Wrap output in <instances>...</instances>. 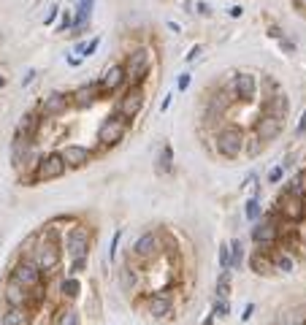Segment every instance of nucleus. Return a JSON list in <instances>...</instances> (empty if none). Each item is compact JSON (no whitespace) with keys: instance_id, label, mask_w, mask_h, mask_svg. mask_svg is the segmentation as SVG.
Listing matches in <instances>:
<instances>
[{"instance_id":"f257e3e1","label":"nucleus","mask_w":306,"mask_h":325,"mask_svg":"<svg viewBox=\"0 0 306 325\" xmlns=\"http://www.w3.org/2000/svg\"><path fill=\"white\" fill-rule=\"evenodd\" d=\"M60 260H63V252H60V247H57V231L49 228L41 241L35 244V263L41 271L52 274L57 266H60Z\"/></svg>"},{"instance_id":"f03ea898","label":"nucleus","mask_w":306,"mask_h":325,"mask_svg":"<svg viewBox=\"0 0 306 325\" xmlns=\"http://www.w3.org/2000/svg\"><path fill=\"white\" fill-rule=\"evenodd\" d=\"M247 149V138H244V130L236 128V125H228L217 133V152L228 160H236L241 157V152Z\"/></svg>"},{"instance_id":"7ed1b4c3","label":"nucleus","mask_w":306,"mask_h":325,"mask_svg":"<svg viewBox=\"0 0 306 325\" xmlns=\"http://www.w3.org/2000/svg\"><path fill=\"white\" fill-rule=\"evenodd\" d=\"M152 68V52L149 49H133L125 60V76L130 79V84H141L147 79V73Z\"/></svg>"},{"instance_id":"20e7f679","label":"nucleus","mask_w":306,"mask_h":325,"mask_svg":"<svg viewBox=\"0 0 306 325\" xmlns=\"http://www.w3.org/2000/svg\"><path fill=\"white\" fill-rule=\"evenodd\" d=\"M65 171H68V162H65L63 152H49L46 157H41L35 168V179L38 181H52V179H60Z\"/></svg>"},{"instance_id":"39448f33","label":"nucleus","mask_w":306,"mask_h":325,"mask_svg":"<svg viewBox=\"0 0 306 325\" xmlns=\"http://www.w3.org/2000/svg\"><path fill=\"white\" fill-rule=\"evenodd\" d=\"M128 125H130V119L125 117H109L103 125L98 128V141L103 147H114V144H119L122 138H125V133H128Z\"/></svg>"},{"instance_id":"423d86ee","label":"nucleus","mask_w":306,"mask_h":325,"mask_svg":"<svg viewBox=\"0 0 306 325\" xmlns=\"http://www.w3.org/2000/svg\"><path fill=\"white\" fill-rule=\"evenodd\" d=\"M141 106H144V90H141V84H130V90L117 103V114L125 119H136Z\"/></svg>"},{"instance_id":"0eeeda50","label":"nucleus","mask_w":306,"mask_h":325,"mask_svg":"<svg viewBox=\"0 0 306 325\" xmlns=\"http://www.w3.org/2000/svg\"><path fill=\"white\" fill-rule=\"evenodd\" d=\"M65 250H68V257L71 260H79V257H87V250H90V233L87 228L76 225L68 231V238H65Z\"/></svg>"},{"instance_id":"6e6552de","label":"nucleus","mask_w":306,"mask_h":325,"mask_svg":"<svg viewBox=\"0 0 306 325\" xmlns=\"http://www.w3.org/2000/svg\"><path fill=\"white\" fill-rule=\"evenodd\" d=\"M276 209H279V214L284 219H290V222H298V219H303L306 214V200L301 195H293V193H284L279 195V204H276Z\"/></svg>"},{"instance_id":"1a4fd4ad","label":"nucleus","mask_w":306,"mask_h":325,"mask_svg":"<svg viewBox=\"0 0 306 325\" xmlns=\"http://www.w3.org/2000/svg\"><path fill=\"white\" fill-rule=\"evenodd\" d=\"M41 269H38V263L35 260H22V263H16V269H14V279L16 282H22L27 290H41Z\"/></svg>"},{"instance_id":"9d476101","label":"nucleus","mask_w":306,"mask_h":325,"mask_svg":"<svg viewBox=\"0 0 306 325\" xmlns=\"http://www.w3.org/2000/svg\"><path fill=\"white\" fill-rule=\"evenodd\" d=\"M282 128H284V119L274 117V114H263V117L255 122V136L260 141H274V138H279Z\"/></svg>"},{"instance_id":"9b49d317","label":"nucleus","mask_w":306,"mask_h":325,"mask_svg":"<svg viewBox=\"0 0 306 325\" xmlns=\"http://www.w3.org/2000/svg\"><path fill=\"white\" fill-rule=\"evenodd\" d=\"M276 236H279V228H276V217L274 214H269L263 222H255V228H252V241L260 244V247L274 244Z\"/></svg>"},{"instance_id":"f8f14e48","label":"nucleus","mask_w":306,"mask_h":325,"mask_svg":"<svg viewBox=\"0 0 306 325\" xmlns=\"http://www.w3.org/2000/svg\"><path fill=\"white\" fill-rule=\"evenodd\" d=\"M231 90H233L236 98L252 100V98H255V92H257V82H255V76H252V73H238V76H233Z\"/></svg>"},{"instance_id":"ddd939ff","label":"nucleus","mask_w":306,"mask_h":325,"mask_svg":"<svg viewBox=\"0 0 306 325\" xmlns=\"http://www.w3.org/2000/svg\"><path fill=\"white\" fill-rule=\"evenodd\" d=\"M68 103H71L68 95H63V92H49V95L44 98V103H41V114H44V117H60V114L68 111Z\"/></svg>"},{"instance_id":"4468645a","label":"nucleus","mask_w":306,"mask_h":325,"mask_svg":"<svg viewBox=\"0 0 306 325\" xmlns=\"http://www.w3.org/2000/svg\"><path fill=\"white\" fill-rule=\"evenodd\" d=\"M125 65H111V68H106V73L100 76L98 87H100V95H109L114 90H119V84L125 82Z\"/></svg>"},{"instance_id":"2eb2a0df","label":"nucleus","mask_w":306,"mask_h":325,"mask_svg":"<svg viewBox=\"0 0 306 325\" xmlns=\"http://www.w3.org/2000/svg\"><path fill=\"white\" fill-rule=\"evenodd\" d=\"M6 301H8V307H27L30 303V290L25 288L22 282H16L14 276L8 279V285H6Z\"/></svg>"},{"instance_id":"dca6fc26","label":"nucleus","mask_w":306,"mask_h":325,"mask_svg":"<svg viewBox=\"0 0 306 325\" xmlns=\"http://www.w3.org/2000/svg\"><path fill=\"white\" fill-rule=\"evenodd\" d=\"M98 95H100L98 82H95V84H81V87L71 95V103H73L76 109H90L92 103L98 100Z\"/></svg>"},{"instance_id":"f3484780","label":"nucleus","mask_w":306,"mask_h":325,"mask_svg":"<svg viewBox=\"0 0 306 325\" xmlns=\"http://www.w3.org/2000/svg\"><path fill=\"white\" fill-rule=\"evenodd\" d=\"M63 157H65V162H68V168H81V166L90 162L92 152L87 147H81V144H68L63 149Z\"/></svg>"},{"instance_id":"a211bd4d","label":"nucleus","mask_w":306,"mask_h":325,"mask_svg":"<svg viewBox=\"0 0 306 325\" xmlns=\"http://www.w3.org/2000/svg\"><path fill=\"white\" fill-rule=\"evenodd\" d=\"M92 8H95V0H79L76 6V16H73V27H71V35H81V30L87 27L90 16H92Z\"/></svg>"},{"instance_id":"6ab92c4d","label":"nucleus","mask_w":306,"mask_h":325,"mask_svg":"<svg viewBox=\"0 0 306 325\" xmlns=\"http://www.w3.org/2000/svg\"><path fill=\"white\" fill-rule=\"evenodd\" d=\"M133 250H136L138 257H144V260H147V257H155L157 250H160V238H157L155 233H144V236L136 241V247H133Z\"/></svg>"},{"instance_id":"aec40b11","label":"nucleus","mask_w":306,"mask_h":325,"mask_svg":"<svg viewBox=\"0 0 306 325\" xmlns=\"http://www.w3.org/2000/svg\"><path fill=\"white\" fill-rule=\"evenodd\" d=\"M38 122H41V119H38V114H35V111H27L25 117H22V122H19V133H16V136L33 141L35 130H38Z\"/></svg>"},{"instance_id":"412c9836","label":"nucleus","mask_w":306,"mask_h":325,"mask_svg":"<svg viewBox=\"0 0 306 325\" xmlns=\"http://www.w3.org/2000/svg\"><path fill=\"white\" fill-rule=\"evenodd\" d=\"M288 109H290V103L284 95H271V98L266 100V114H274V117H279V119L288 117Z\"/></svg>"},{"instance_id":"4be33fe9","label":"nucleus","mask_w":306,"mask_h":325,"mask_svg":"<svg viewBox=\"0 0 306 325\" xmlns=\"http://www.w3.org/2000/svg\"><path fill=\"white\" fill-rule=\"evenodd\" d=\"M171 312V298L168 295H152L149 298V314L152 317H166Z\"/></svg>"},{"instance_id":"5701e85b","label":"nucleus","mask_w":306,"mask_h":325,"mask_svg":"<svg viewBox=\"0 0 306 325\" xmlns=\"http://www.w3.org/2000/svg\"><path fill=\"white\" fill-rule=\"evenodd\" d=\"M250 263H252V271H255V274H260V276L274 271V260H271L269 255H263V250H260V252H255Z\"/></svg>"},{"instance_id":"b1692460","label":"nucleus","mask_w":306,"mask_h":325,"mask_svg":"<svg viewBox=\"0 0 306 325\" xmlns=\"http://www.w3.org/2000/svg\"><path fill=\"white\" fill-rule=\"evenodd\" d=\"M157 171L160 174H171L174 171V149H171V144H162L160 155H157Z\"/></svg>"},{"instance_id":"393cba45","label":"nucleus","mask_w":306,"mask_h":325,"mask_svg":"<svg viewBox=\"0 0 306 325\" xmlns=\"http://www.w3.org/2000/svg\"><path fill=\"white\" fill-rule=\"evenodd\" d=\"M3 325H27V312L22 307H11L3 314Z\"/></svg>"},{"instance_id":"a878e982","label":"nucleus","mask_w":306,"mask_h":325,"mask_svg":"<svg viewBox=\"0 0 306 325\" xmlns=\"http://www.w3.org/2000/svg\"><path fill=\"white\" fill-rule=\"evenodd\" d=\"M54 325H79V312H76L73 307H65L57 312V320Z\"/></svg>"},{"instance_id":"bb28decb","label":"nucleus","mask_w":306,"mask_h":325,"mask_svg":"<svg viewBox=\"0 0 306 325\" xmlns=\"http://www.w3.org/2000/svg\"><path fill=\"white\" fill-rule=\"evenodd\" d=\"M241 263H244V247L238 238H233L231 241V269H241Z\"/></svg>"},{"instance_id":"cd10ccee","label":"nucleus","mask_w":306,"mask_h":325,"mask_svg":"<svg viewBox=\"0 0 306 325\" xmlns=\"http://www.w3.org/2000/svg\"><path fill=\"white\" fill-rule=\"evenodd\" d=\"M288 193L306 198V171H301V174H298V176H295V179L290 181V185H288Z\"/></svg>"},{"instance_id":"c85d7f7f","label":"nucleus","mask_w":306,"mask_h":325,"mask_svg":"<svg viewBox=\"0 0 306 325\" xmlns=\"http://www.w3.org/2000/svg\"><path fill=\"white\" fill-rule=\"evenodd\" d=\"M79 293H81V282L76 279V276H68V279L63 282V295L65 298H76Z\"/></svg>"},{"instance_id":"c756f323","label":"nucleus","mask_w":306,"mask_h":325,"mask_svg":"<svg viewBox=\"0 0 306 325\" xmlns=\"http://www.w3.org/2000/svg\"><path fill=\"white\" fill-rule=\"evenodd\" d=\"M293 266H295V263H293V257H290V255H284V252L274 257V271L290 274V271H293Z\"/></svg>"},{"instance_id":"7c9ffc66","label":"nucleus","mask_w":306,"mask_h":325,"mask_svg":"<svg viewBox=\"0 0 306 325\" xmlns=\"http://www.w3.org/2000/svg\"><path fill=\"white\" fill-rule=\"evenodd\" d=\"M231 293V271H222L217 279V298H228Z\"/></svg>"},{"instance_id":"2f4dec72","label":"nucleus","mask_w":306,"mask_h":325,"mask_svg":"<svg viewBox=\"0 0 306 325\" xmlns=\"http://www.w3.org/2000/svg\"><path fill=\"white\" fill-rule=\"evenodd\" d=\"M244 212H247V219H250V222H257V219H260V212H263V209H260V200L252 195L250 200H247V209H244Z\"/></svg>"},{"instance_id":"473e14b6","label":"nucleus","mask_w":306,"mask_h":325,"mask_svg":"<svg viewBox=\"0 0 306 325\" xmlns=\"http://www.w3.org/2000/svg\"><path fill=\"white\" fill-rule=\"evenodd\" d=\"M282 325H306V314L301 309L288 312V314H282Z\"/></svg>"},{"instance_id":"72a5a7b5","label":"nucleus","mask_w":306,"mask_h":325,"mask_svg":"<svg viewBox=\"0 0 306 325\" xmlns=\"http://www.w3.org/2000/svg\"><path fill=\"white\" fill-rule=\"evenodd\" d=\"M219 269L231 271V244H219Z\"/></svg>"},{"instance_id":"f704fd0d","label":"nucleus","mask_w":306,"mask_h":325,"mask_svg":"<svg viewBox=\"0 0 306 325\" xmlns=\"http://www.w3.org/2000/svg\"><path fill=\"white\" fill-rule=\"evenodd\" d=\"M212 314H214V317H219V320H225L228 314H231V303H228L225 298H219V301L214 303V312H212Z\"/></svg>"},{"instance_id":"c9c22d12","label":"nucleus","mask_w":306,"mask_h":325,"mask_svg":"<svg viewBox=\"0 0 306 325\" xmlns=\"http://www.w3.org/2000/svg\"><path fill=\"white\" fill-rule=\"evenodd\" d=\"M71 27H73V14L63 11V19H60V25H57V33H65V30H71Z\"/></svg>"},{"instance_id":"e433bc0d","label":"nucleus","mask_w":306,"mask_h":325,"mask_svg":"<svg viewBox=\"0 0 306 325\" xmlns=\"http://www.w3.org/2000/svg\"><path fill=\"white\" fill-rule=\"evenodd\" d=\"M119 238H122V228L117 233H114V238H111V247H109V257L114 260V257H117V247H119Z\"/></svg>"},{"instance_id":"4c0bfd02","label":"nucleus","mask_w":306,"mask_h":325,"mask_svg":"<svg viewBox=\"0 0 306 325\" xmlns=\"http://www.w3.org/2000/svg\"><path fill=\"white\" fill-rule=\"evenodd\" d=\"M190 79H193V73H179V82H176V90L185 92L190 87Z\"/></svg>"},{"instance_id":"58836bf2","label":"nucleus","mask_w":306,"mask_h":325,"mask_svg":"<svg viewBox=\"0 0 306 325\" xmlns=\"http://www.w3.org/2000/svg\"><path fill=\"white\" fill-rule=\"evenodd\" d=\"M57 14H60V6H49V11H46V16H44V25H52L54 19H57Z\"/></svg>"},{"instance_id":"ea45409f","label":"nucleus","mask_w":306,"mask_h":325,"mask_svg":"<svg viewBox=\"0 0 306 325\" xmlns=\"http://www.w3.org/2000/svg\"><path fill=\"white\" fill-rule=\"evenodd\" d=\"M195 11H198L200 16H212V6L203 3V0H198V3H195Z\"/></svg>"},{"instance_id":"a19ab883","label":"nucleus","mask_w":306,"mask_h":325,"mask_svg":"<svg viewBox=\"0 0 306 325\" xmlns=\"http://www.w3.org/2000/svg\"><path fill=\"white\" fill-rule=\"evenodd\" d=\"M98 46H100V38H92V41L87 44V49H84V54H81V57H90V54H95V52H98Z\"/></svg>"},{"instance_id":"79ce46f5","label":"nucleus","mask_w":306,"mask_h":325,"mask_svg":"<svg viewBox=\"0 0 306 325\" xmlns=\"http://www.w3.org/2000/svg\"><path fill=\"white\" fill-rule=\"evenodd\" d=\"M279 46H282V49L288 52V54H295V44L290 41V38H284V35H282V38H279Z\"/></svg>"},{"instance_id":"37998d69","label":"nucleus","mask_w":306,"mask_h":325,"mask_svg":"<svg viewBox=\"0 0 306 325\" xmlns=\"http://www.w3.org/2000/svg\"><path fill=\"white\" fill-rule=\"evenodd\" d=\"M35 76H38V71H35V68H30V71H27V73L22 76V87H27V84H33V82H35Z\"/></svg>"},{"instance_id":"c03bdc74","label":"nucleus","mask_w":306,"mask_h":325,"mask_svg":"<svg viewBox=\"0 0 306 325\" xmlns=\"http://www.w3.org/2000/svg\"><path fill=\"white\" fill-rule=\"evenodd\" d=\"M200 54H203V46H193V49H190V54H187V63H195Z\"/></svg>"},{"instance_id":"a18cd8bd","label":"nucleus","mask_w":306,"mask_h":325,"mask_svg":"<svg viewBox=\"0 0 306 325\" xmlns=\"http://www.w3.org/2000/svg\"><path fill=\"white\" fill-rule=\"evenodd\" d=\"M282 174H284V168H282V166L271 168V174H269V181H279V179H282Z\"/></svg>"},{"instance_id":"49530a36","label":"nucleus","mask_w":306,"mask_h":325,"mask_svg":"<svg viewBox=\"0 0 306 325\" xmlns=\"http://www.w3.org/2000/svg\"><path fill=\"white\" fill-rule=\"evenodd\" d=\"M228 14H231L233 19H241L244 16V8L241 6H231V8H228Z\"/></svg>"},{"instance_id":"de8ad7c7","label":"nucleus","mask_w":306,"mask_h":325,"mask_svg":"<svg viewBox=\"0 0 306 325\" xmlns=\"http://www.w3.org/2000/svg\"><path fill=\"white\" fill-rule=\"evenodd\" d=\"M260 144H263V141L255 136V138H252V144H250V155H257V152H260Z\"/></svg>"},{"instance_id":"09e8293b","label":"nucleus","mask_w":306,"mask_h":325,"mask_svg":"<svg viewBox=\"0 0 306 325\" xmlns=\"http://www.w3.org/2000/svg\"><path fill=\"white\" fill-rule=\"evenodd\" d=\"M252 312H255V303H250V307H247V309H244V314H241V320L247 322V320H250V317H252Z\"/></svg>"},{"instance_id":"8fccbe9b","label":"nucleus","mask_w":306,"mask_h":325,"mask_svg":"<svg viewBox=\"0 0 306 325\" xmlns=\"http://www.w3.org/2000/svg\"><path fill=\"white\" fill-rule=\"evenodd\" d=\"M81 269H84V257H79V260H73V269H71V274L81 271Z\"/></svg>"},{"instance_id":"3c124183","label":"nucleus","mask_w":306,"mask_h":325,"mask_svg":"<svg viewBox=\"0 0 306 325\" xmlns=\"http://www.w3.org/2000/svg\"><path fill=\"white\" fill-rule=\"evenodd\" d=\"M301 133H306V111L301 114V122H298V136H301Z\"/></svg>"},{"instance_id":"603ef678","label":"nucleus","mask_w":306,"mask_h":325,"mask_svg":"<svg viewBox=\"0 0 306 325\" xmlns=\"http://www.w3.org/2000/svg\"><path fill=\"white\" fill-rule=\"evenodd\" d=\"M171 100H174V92H168V95H166V100H162V111L171 106Z\"/></svg>"},{"instance_id":"864d4df0","label":"nucleus","mask_w":306,"mask_h":325,"mask_svg":"<svg viewBox=\"0 0 306 325\" xmlns=\"http://www.w3.org/2000/svg\"><path fill=\"white\" fill-rule=\"evenodd\" d=\"M0 87H6V76H0Z\"/></svg>"},{"instance_id":"5fc2aeb1","label":"nucleus","mask_w":306,"mask_h":325,"mask_svg":"<svg viewBox=\"0 0 306 325\" xmlns=\"http://www.w3.org/2000/svg\"><path fill=\"white\" fill-rule=\"evenodd\" d=\"M303 3H306V0H303Z\"/></svg>"}]
</instances>
